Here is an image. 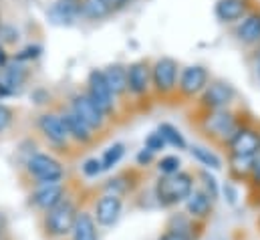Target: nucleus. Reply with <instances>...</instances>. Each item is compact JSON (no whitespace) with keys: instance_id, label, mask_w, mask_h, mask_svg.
Masks as SVG:
<instances>
[{"instance_id":"obj_1","label":"nucleus","mask_w":260,"mask_h":240,"mask_svg":"<svg viewBox=\"0 0 260 240\" xmlns=\"http://www.w3.org/2000/svg\"><path fill=\"white\" fill-rule=\"evenodd\" d=\"M192 188H194L192 176L178 172V174L166 176L164 180L157 182L155 194H157V200H159L161 206H172V204H178V202L186 200L192 194Z\"/></svg>"},{"instance_id":"obj_2","label":"nucleus","mask_w":260,"mask_h":240,"mask_svg":"<svg viewBox=\"0 0 260 240\" xmlns=\"http://www.w3.org/2000/svg\"><path fill=\"white\" fill-rule=\"evenodd\" d=\"M28 174L39 182V184H57L63 180L65 170L59 160H55L49 154H35L26 162Z\"/></svg>"},{"instance_id":"obj_3","label":"nucleus","mask_w":260,"mask_h":240,"mask_svg":"<svg viewBox=\"0 0 260 240\" xmlns=\"http://www.w3.org/2000/svg\"><path fill=\"white\" fill-rule=\"evenodd\" d=\"M75 218H77V208H75V204L71 200L65 198L61 204H57L55 208H51L47 212V220H45L47 232L53 234V236L71 234L73 224H75Z\"/></svg>"},{"instance_id":"obj_4","label":"nucleus","mask_w":260,"mask_h":240,"mask_svg":"<svg viewBox=\"0 0 260 240\" xmlns=\"http://www.w3.org/2000/svg\"><path fill=\"white\" fill-rule=\"evenodd\" d=\"M87 95L89 99L101 109V113L107 117L115 111V101H113V93L109 89V85L105 83L103 71H91L89 81H87Z\"/></svg>"},{"instance_id":"obj_5","label":"nucleus","mask_w":260,"mask_h":240,"mask_svg":"<svg viewBox=\"0 0 260 240\" xmlns=\"http://www.w3.org/2000/svg\"><path fill=\"white\" fill-rule=\"evenodd\" d=\"M151 81L157 93L168 95L176 89V81H178V63L170 57H161L155 61L153 69H151Z\"/></svg>"},{"instance_id":"obj_6","label":"nucleus","mask_w":260,"mask_h":240,"mask_svg":"<svg viewBox=\"0 0 260 240\" xmlns=\"http://www.w3.org/2000/svg\"><path fill=\"white\" fill-rule=\"evenodd\" d=\"M71 111H73L75 115H79L91 129H101V127L105 125V119H107V117L101 113V109L89 99L87 93H77V95L73 97V101H71Z\"/></svg>"},{"instance_id":"obj_7","label":"nucleus","mask_w":260,"mask_h":240,"mask_svg":"<svg viewBox=\"0 0 260 240\" xmlns=\"http://www.w3.org/2000/svg\"><path fill=\"white\" fill-rule=\"evenodd\" d=\"M204 127H206V131H210L212 135L222 137V139H232L234 133L238 131L234 115L228 113L226 109H214L208 115V119L204 121Z\"/></svg>"},{"instance_id":"obj_8","label":"nucleus","mask_w":260,"mask_h":240,"mask_svg":"<svg viewBox=\"0 0 260 240\" xmlns=\"http://www.w3.org/2000/svg\"><path fill=\"white\" fill-rule=\"evenodd\" d=\"M65 200V188L61 182L57 184H41L32 194H30V202L41 208V210H51L57 204H61Z\"/></svg>"},{"instance_id":"obj_9","label":"nucleus","mask_w":260,"mask_h":240,"mask_svg":"<svg viewBox=\"0 0 260 240\" xmlns=\"http://www.w3.org/2000/svg\"><path fill=\"white\" fill-rule=\"evenodd\" d=\"M232 156L240 158H254L260 152V135L252 129H238L230 139Z\"/></svg>"},{"instance_id":"obj_10","label":"nucleus","mask_w":260,"mask_h":240,"mask_svg":"<svg viewBox=\"0 0 260 240\" xmlns=\"http://www.w3.org/2000/svg\"><path fill=\"white\" fill-rule=\"evenodd\" d=\"M208 85V71L200 65L184 69L182 77H180V93L184 97H194L200 91H204Z\"/></svg>"},{"instance_id":"obj_11","label":"nucleus","mask_w":260,"mask_h":240,"mask_svg":"<svg viewBox=\"0 0 260 240\" xmlns=\"http://www.w3.org/2000/svg\"><path fill=\"white\" fill-rule=\"evenodd\" d=\"M121 216V200L119 196L105 194L95 206V218L101 226H113Z\"/></svg>"},{"instance_id":"obj_12","label":"nucleus","mask_w":260,"mask_h":240,"mask_svg":"<svg viewBox=\"0 0 260 240\" xmlns=\"http://www.w3.org/2000/svg\"><path fill=\"white\" fill-rule=\"evenodd\" d=\"M39 129H41V133L49 141H53L57 145H63V143H67V139H69L65 123L61 119V115H57V113H43L39 117Z\"/></svg>"},{"instance_id":"obj_13","label":"nucleus","mask_w":260,"mask_h":240,"mask_svg":"<svg viewBox=\"0 0 260 240\" xmlns=\"http://www.w3.org/2000/svg\"><path fill=\"white\" fill-rule=\"evenodd\" d=\"M232 97H234V89L228 83L216 81V83L208 85V89L204 91L202 103L206 107H210V109H222L232 101Z\"/></svg>"},{"instance_id":"obj_14","label":"nucleus","mask_w":260,"mask_h":240,"mask_svg":"<svg viewBox=\"0 0 260 240\" xmlns=\"http://www.w3.org/2000/svg\"><path fill=\"white\" fill-rule=\"evenodd\" d=\"M149 67L139 61L133 63L127 69V91H131L133 95H143L149 89Z\"/></svg>"},{"instance_id":"obj_15","label":"nucleus","mask_w":260,"mask_h":240,"mask_svg":"<svg viewBox=\"0 0 260 240\" xmlns=\"http://www.w3.org/2000/svg\"><path fill=\"white\" fill-rule=\"evenodd\" d=\"M61 119L65 123L69 137H73V139H77V141H81V143H89V141L93 139V129L81 119L79 115H75L73 111L63 113Z\"/></svg>"},{"instance_id":"obj_16","label":"nucleus","mask_w":260,"mask_h":240,"mask_svg":"<svg viewBox=\"0 0 260 240\" xmlns=\"http://www.w3.org/2000/svg\"><path fill=\"white\" fill-rule=\"evenodd\" d=\"M71 234H73V240H99L97 224L89 212H77Z\"/></svg>"},{"instance_id":"obj_17","label":"nucleus","mask_w":260,"mask_h":240,"mask_svg":"<svg viewBox=\"0 0 260 240\" xmlns=\"http://www.w3.org/2000/svg\"><path fill=\"white\" fill-rule=\"evenodd\" d=\"M236 37L246 43V45H252V43H258L260 41V12H252L248 14L236 28Z\"/></svg>"},{"instance_id":"obj_18","label":"nucleus","mask_w":260,"mask_h":240,"mask_svg":"<svg viewBox=\"0 0 260 240\" xmlns=\"http://www.w3.org/2000/svg\"><path fill=\"white\" fill-rule=\"evenodd\" d=\"M105 83L109 85L113 95H123L127 91V69L121 65H111L103 71Z\"/></svg>"},{"instance_id":"obj_19","label":"nucleus","mask_w":260,"mask_h":240,"mask_svg":"<svg viewBox=\"0 0 260 240\" xmlns=\"http://www.w3.org/2000/svg\"><path fill=\"white\" fill-rule=\"evenodd\" d=\"M246 12V2L244 0H218L216 4V16L224 22H234L242 18Z\"/></svg>"},{"instance_id":"obj_20","label":"nucleus","mask_w":260,"mask_h":240,"mask_svg":"<svg viewBox=\"0 0 260 240\" xmlns=\"http://www.w3.org/2000/svg\"><path fill=\"white\" fill-rule=\"evenodd\" d=\"M81 12V0H57V4L51 8V16L55 22H69Z\"/></svg>"},{"instance_id":"obj_21","label":"nucleus","mask_w":260,"mask_h":240,"mask_svg":"<svg viewBox=\"0 0 260 240\" xmlns=\"http://www.w3.org/2000/svg\"><path fill=\"white\" fill-rule=\"evenodd\" d=\"M186 200H188L186 208H188V212H190L192 216H198V218L208 216V212H210V208H212V200H210V196H208L206 192H194V194H190Z\"/></svg>"},{"instance_id":"obj_22","label":"nucleus","mask_w":260,"mask_h":240,"mask_svg":"<svg viewBox=\"0 0 260 240\" xmlns=\"http://www.w3.org/2000/svg\"><path fill=\"white\" fill-rule=\"evenodd\" d=\"M81 14L91 20H97V18L111 14V10L107 8V4L103 0H81Z\"/></svg>"},{"instance_id":"obj_23","label":"nucleus","mask_w":260,"mask_h":240,"mask_svg":"<svg viewBox=\"0 0 260 240\" xmlns=\"http://www.w3.org/2000/svg\"><path fill=\"white\" fill-rule=\"evenodd\" d=\"M157 133L164 137L166 143H170V145H174V147H178V149H184V147H186V139H184V135H182L174 125H170V123H161L159 129H157Z\"/></svg>"},{"instance_id":"obj_24","label":"nucleus","mask_w":260,"mask_h":240,"mask_svg":"<svg viewBox=\"0 0 260 240\" xmlns=\"http://www.w3.org/2000/svg\"><path fill=\"white\" fill-rule=\"evenodd\" d=\"M190 152H192V156H194L200 164H204V166H208V168H212V170L222 168V162H220V158H218L214 152H210V149H206V147H202V145H192Z\"/></svg>"},{"instance_id":"obj_25","label":"nucleus","mask_w":260,"mask_h":240,"mask_svg":"<svg viewBox=\"0 0 260 240\" xmlns=\"http://www.w3.org/2000/svg\"><path fill=\"white\" fill-rule=\"evenodd\" d=\"M123 154H125L123 143H113V145H109V147L105 149L103 158H101V166H103V170H111L113 166H117L119 160L123 158Z\"/></svg>"},{"instance_id":"obj_26","label":"nucleus","mask_w":260,"mask_h":240,"mask_svg":"<svg viewBox=\"0 0 260 240\" xmlns=\"http://www.w3.org/2000/svg\"><path fill=\"white\" fill-rule=\"evenodd\" d=\"M157 168H159V172H161V174H166V176L178 174V170H180V160H178L176 156H166V158H161V160H159Z\"/></svg>"},{"instance_id":"obj_27","label":"nucleus","mask_w":260,"mask_h":240,"mask_svg":"<svg viewBox=\"0 0 260 240\" xmlns=\"http://www.w3.org/2000/svg\"><path fill=\"white\" fill-rule=\"evenodd\" d=\"M101 172H103V166H101V160H97V158H91L83 164V174L89 176V178H95Z\"/></svg>"},{"instance_id":"obj_28","label":"nucleus","mask_w":260,"mask_h":240,"mask_svg":"<svg viewBox=\"0 0 260 240\" xmlns=\"http://www.w3.org/2000/svg\"><path fill=\"white\" fill-rule=\"evenodd\" d=\"M202 180H204V188H206V194L210 196V200H214L216 196H218V184H216V180L208 174V172H204L202 174Z\"/></svg>"},{"instance_id":"obj_29","label":"nucleus","mask_w":260,"mask_h":240,"mask_svg":"<svg viewBox=\"0 0 260 240\" xmlns=\"http://www.w3.org/2000/svg\"><path fill=\"white\" fill-rule=\"evenodd\" d=\"M166 145V141H164V137L159 135V133H151L147 139H145V149H149V152H157V149H161Z\"/></svg>"},{"instance_id":"obj_30","label":"nucleus","mask_w":260,"mask_h":240,"mask_svg":"<svg viewBox=\"0 0 260 240\" xmlns=\"http://www.w3.org/2000/svg\"><path fill=\"white\" fill-rule=\"evenodd\" d=\"M10 123H12V109L6 105H0V133L6 131Z\"/></svg>"},{"instance_id":"obj_31","label":"nucleus","mask_w":260,"mask_h":240,"mask_svg":"<svg viewBox=\"0 0 260 240\" xmlns=\"http://www.w3.org/2000/svg\"><path fill=\"white\" fill-rule=\"evenodd\" d=\"M232 164L236 166V170L240 172H246V170H250L252 166H254V158H240V156H232Z\"/></svg>"},{"instance_id":"obj_32","label":"nucleus","mask_w":260,"mask_h":240,"mask_svg":"<svg viewBox=\"0 0 260 240\" xmlns=\"http://www.w3.org/2000/svg\"><path fill=\"white\" fill-rule=\"evenodd\" d=\"M0 41H4V43H16L18 41V35L12 33V26H2L0 28Z\"/></svg>"},{"instance_id":"obj_33","label":"nucleus","mask_w":260,"mask_h":240,"mask_svg":"<svg viewBox=\"0 0 260 240\" xmlns=\"http://www.w3.org/2000/svg\"><path fill=\"white\" fill-rule=\"evenodd\" d=\"M161 240H192V236L188 232H180V230H168Z\"/></svg>"},{"instance_id":"obj_34","label":"nucleus","mask_w":260,"mask_h":240,"mask_svg":"<svg viewBox=\"0 0 260 240\" xmlns=\"http://www.w3.org/2000/svg\"><path fill=\"white\" fill-rule=\"evenodd\" d=\"M39 53H41V47H26L20 55H16V59L18 61H24V59H35V57H39Z\"/></svg>"},{"instance_id":"obj_35","label":"nucleus","mask_w":260,"mask_h":240,"mask_svg":"<svg viewBox=\"0 0 260 240\" xmlns=\"http://www.w3.org/2000/svg\"><path fill=\"white\" fill-rule=\"evenodd\" d=\"M224 194L228 196V202H230V204H236V198H238V192H236V190H234V188H232L230 184H226V186H224Z\"/></svg>"},{"instance_id":"obj_36","label":"nucleus","mask_w":260,"mask_h":240,"mask_svg":"<svg viewBox=\"0 0 260 240\" xmlns=\"http://www.w3.org/2000/svg\"><path fill=\"white\" fill-rule=\"evenodd\" d=\"M151 158H153V152H149V149H143V152L137 156V162H139L141 166H145V164H149V162H151Z\"/></svg>"},{"instance_id":"obj_37","label":"nucleus","mask_w":260,"mask_h":240,"mask_svg":"<svg viewBox=\"0 0 260 240\" xmlns=\"http://www.w3.org/2000/svg\"><path fill=\"white\" fill-rule=\"evenodd\" d=\"M105 4H107V8L113 12V10H117V8H121L123 4H125V0H103Z\"/></svg>"},{"instance_id":"obj_38","label":"nucleus","mask_w":260,"mask_h":240,"mask_svg":"<svg viewBox=\"0 0 260 240\" xmlns=\"http://www.w3.org/2000/svg\"><path fill=\"white\" fill-rule=\"evenodd\" d=\"M254 176H256V182L260 184V160L254 162Z\"/></svg>"},{"instance_id":"obj_39","label":"nucleus","mask_w":260,"mask_h":240,"mask_svg":"<svg viewBox=\"0 0 260 240\" xmlns=\"http://www.w3.org/2000/svg\"><path fill=\"white\" fill-rule=\"evenodd\" d=\"M0 67H6V55H4V49L0 47Z\"/></svg>"},{"instance_id":"obj_40","label":"nucleus","mask_w":260,"mask_h":240,"mask_svg":"<svg viewBox=\"0 0 260 240\" xmlns=\"http://www.w3.org/2000/svg\"><path fill=\"white\" fill-rule=\"evenodd\" d=\"M4 24H2V10H0V28H2Z\"/></svg>"},{"instance_id":"obj_41","label":"nucleus","mask_w":260,"mask_h":240,"mask_svg":"<svg viewBox=\"0 0 260 240\" xmlns=\"http://www.w3.org/2000/svg\"><path fill=\"white\" fill-rule=\"evenodd\" d=\"M258 77H260V63H258Z\"/></svg>"}]
</instances>
